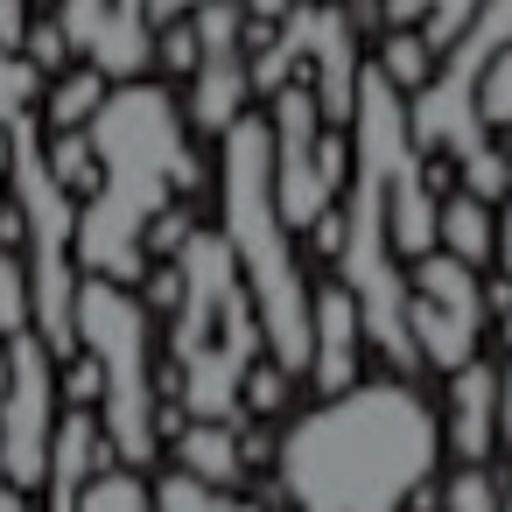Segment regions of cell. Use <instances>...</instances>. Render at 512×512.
<instances>
[{
	"label": "cell",
	"mask_w": 512,
	"mask_h": 512,
	"mask_svg": "<svg viewBox=\"0 0 512 512\" xmlns=\"http://www.w3.org/2000/svg\"><path fill=\"white\" fill-rule=\"evenodd\" d=\"M0 190H8V127H0Z\"/></svg>",
	"instance_id": "obj_32"
},
{
	"label": "cell",
	"mask_w": 512,
	"mask_h": 512,
	"mask_svg": "<svg viewBox=\"0 0 512 512\" xmlns=\"http://www.w3.org/2000/svg\"><path fill=\"white\" fill-rule=\"evenodd\" d=\"M15 50H22V57H29V64H36L43 78H57V71H71V43H64V29H57V22H29Z\"/></svg>",
	"instance_id": "obj_24"
},
{
	"label": "cell",
	"mask_w": 512,
	"mask_h": 512,
	"mask_svg": "<svg viewBox=\"0 0 512 512\" xmlns=\"http://www.w3.org/2000/svg\"><path fill=\"white\" fill-rule=\"evenodd\" d=\"M43 106V71L22 50H0V127H15Z\"/></svg>",
	"instance_id": "obj_20"
},
{
	"label": "cell",
	"mask_w": 512,
	"mask_h": 512,
	"mask_svg": "<svg viewBox=\"0 0 512 512\" xmlns=\"http://www.w3.org/2000/svg\"><path fill=\"white\" fill-rule=\"evenodd\" d=\"M71 344L99 365V428L113 463L141 470L162 449V379H155V323L148 302L120 281L78 274Z\"/></svg>",
	"instance_id": "obj_5"
},
{
	"label": "cell",
	"mask_w": 512,
	"mask_h": 512,
	"mask_svg": "<svg viewBox=\"0 0 512 512\" xmlns=\"http://www.w3.org/2000/svg\"><path fill=\"white\" fill-rule=\"evenodd\" d=\"M442 449L456 463H491L498 456V365L470 358L449 372V414H435Z\"/></svg>",
	"instance_id": "obj_9"
},
{
	"label": "cell",
	"mask_w": 512,
	"mask_h": 512,
	"mask_svg": "<svg viewBox=\"0 0 512 512\" xmlns=\"http://www.w3.org/2000/svg\"><path fill=\"white\" fill-rule=\"evenodd\" d=\"M148 491H155V512H267V505L232 498V491H218V484H197V477H183V470H169V477L148 484Z\"/></svg>",
	"instance_id": "obj_18"
},
{
	"label": "cell",
	"mask_w": 512,
	"mask_h": 512,
	"mask_svg": "<svg viewBox=\"0 0 512 512\" xmlns=\"http://www.w3.org/2000/svg\"><path fill=\"white\" fill-rule=\"evenodd\" d=\"M190 8H197V0H148V22L162 29V22H183Z\"/></svg>",
	"instance_id": "obj_30"
},
{
	"label": "cell",
	"mask_w": 512,
	"mask_h": 512,
	"mask_svg": "<svg viewBox=\"0 0 512 512\" xmlns=\"http://www.w3.org/2000/svg\"><path fill=\"white\" fill-rule=\"evenodd\" d=\"M358 365H365V316H358L351 288L344 281L309 288V365H302V379L316 393H344V386H358Z\"/></svg>",
	"instance_id": "obj_8"
},
{
	"label": "cell",
	"mask_w": 512,
	"mask_h": 512,
	"mask_svg": "<svg viewBox=\"0 0 512 512\" xmlns=\"http://www.w3.org/2000/svg\"><path fill=\"white\" fill-rule=\"evenodd\" d=\"M470 113L484 134H512V43L477 71V92H470Z\"/></svg>",
	"instance_id": "obj_19"
},
{
	"label": "cell",
	"mask_w": 512,
	"mask_h": 512,
	"mask_svg": "<svg viewBox=\"0 0 512 512\" xmlns=\"http://www.w3.org/2000/svg\"><path fill=\"white\" fill-rule=\"evenodd\" d=\"M435 505H442V512H498V477H491L484 463H463V470L435 491Z\"/></svg>",
	"instance_id": "obj_23"
},
{
	"label": "cell",
	"mask_w": 512,
	"mask_h": 512,
	"mask_svg": "<svg viewBox=\"0 0 512 512\" xmlns=\"http://www.w3.org/2000/svg\"><path fill=\"white\" fill-rule=\"evenodd\" d=\"M491 267H498V281L484 288V309H491L498 337L512 344V197L498 204V246H491Z\"/></svg>",
	"instance_id": "obj_21"
},
{
	"label": "cell",
	"mask_w": 512,
	"mask_h": 512,
	"mask_svg": "<svg viewBox=\"0 0 512 512\" xmlns=\"http://www.w3.org/2000/svg\"><path fill=\"white\" fill-rule=\"evenodd\" d=\"M176 379L162 393H183L190 421H232L239 414V379L260 351V316L232 274V253L218 232H190L176 253Z\"/></svg>",
	"instance_id": "obj_4"
},
{
	"label": "cell",
	"mask_w": 512,
	"mask_h": 512,
	"mask_svg": "<svg viewBox=\"0 0 512 512\" xmlns=\"http://www.w3.org/2000/svg\"><path fill=\"white\" fill-rule=\"evenodd\" d=\"M218 239L232 253V274L260 316L267 358L302 379L309 365V281L295 267V232L274 211V134L267 113H239L218 134Z\"/></svg>",
	"instance_id": "obj_3"
},
{
	"label": "cell",
	"mask_w": 512,
	"mask_h": 512,
	"mask_svg": "<svg viewBox=\"0 0 512 512\" xmlns=\"http://www.w3.org/2000/svg\"><path fill=\"white\" fill-rule=\"evenodd\" d=\"M22 330H36L29 323V267L15 246H0V337H22Z\"/></svg>",
	"instance_id": "obj_22"
},
{
	"label": "cell",
	"mask_w": 512,
	"mask_h": 512,
	"mask_svg": "<svg viewBox=\"0 0 512 512\" xmlns=\"http://www.w3.org/2000/svg\"><path fill=\"white\" fill-rule=\"evenodd\" d=\"M29 29V0H0V50H15Z\"/></svg>",
	"instance_id": "obj_27"
},
{
	"label": "cell",
	"mask_w": 512,
	"mask_h": 512,
	"mask_svg": "<svg viewBox=\"0 0 512 512\" xmlns=\"http://www.w3.org/2000/svg\"><path fill=\"white\" fill-rule=\"evenodd\" d=\"M498 449H512V358L498 365Z\"/></svg>",
	"instance_id": "obj_28"
},
{
	"label": "cell",
	"mask_w": 512,
	"mask_h": 512,
	"mask_svg": "<svg viewBox=\"0 0 512 512\" xmlns=\"http://www.w3.org/2000/svg\"><path fill=\"white\" fill-rule=\"evenodd\" d=\"M379 8H386V29H421L428 50H442L484 0H379Z\"/></svg>",
	"instance_id": "obj_15"
},
{
	"label": "cell",
	"mask_w": 512,
	"mask_h": 512,
	"mask_svg": "<svg viewBox=\"0 0 512 512\" xmlns=\"http://www.w3.org/2000/svg\"><path fill=\"white\" fill-rule=\"evenodd\" d=\"M176 470L197 477V484L232 491V484L246 477V463H239V428H232V421H183V428H176Z\"/></svg>",
	"instance_id": "obj_12"
},
{
	"label": "cell",
	"mask_w": 512,
	"mask_h": 512,
	"mask_svg": "<svg viewBox=\"0 0 512 512\" xmlns=\"http://www.w3.org/2000/svg\"><path fill=\"white\" fill-rule=\"evenodd\" d=\"M498 512H512V477H498Z\"/></svg>",
	"instance_id": "obj_33"
},
{
	"label": "cell",
	"mask_w": 512,
	"mask_h": 512,
	"mask_svg": "<svg viewBox=\"0 0 512 512\" xmlns=\"http://www.w3.org/2000/svg\"><path fill=\"white\" fill-rule=\"evenodd\" d=\"M0 512H29V505H22V491H15V484H0Z\"/></svg>",
	"instance_id": "obj_31"
},
{
	"label": "cell",
	"mask_w": 512,
	"mask_h": 512,
	"mask_svg": "<svg viewBox=\"0 0 512 512\" xmlns=\"http://www.w3.org/2000/svg\"><path fill=\"white\" fill-rule=\"evenodd\" d=\"M449 169H456V190H463V197H477V204H491V211L512 197V155H505V148H491V141H477V148H470V155H456Z\"/></svg>",
	"instance_id": "obj_17"
},
{
	"label": "cell",
	"mask_w": 512,
	"mask_h": 512,
	"mask_svg": "<svg viewBox=\"0 0 512 512\" xmlns=\"http://www.w3.org/2000/svg\"><path fill=\"white\" fill-rule=\"evenodd\" d=\"M274 463L295 512H407V498L435 484L442 428L407 379H358L295 414Z\"/></svg>",
	"instance_id": "obj_1"
},
{
	"label": "cell",
	"mask_w": 512,
	"mask_h": 512,
	"mask_svg": "<svg viewBox=\"0 0 512 512\" xmlns=\"http://www.w3.org/2000/svg\"><path fill=\"white\" fill-rule=\"evenodd\" d=\"M239 8H246V22H281L295 0H239Z\"/></svg>",
	"instance_id": "obj_29"
},
{
	"label": "cell",
	"mask_w": 512,
	"mask_h": 512,
	"mask_svg": "<svg viewBox=\"0 0 512 512\" xmlns=\"http://www.w3.org/2000/svg\"><path fill=\"white\" fill-rule=\"evenodd\" d=\"M0 386H8V337H0Z\"/></svg>",
	"instance_id": "obj_34"
},
{
	"label": "cell",
	"mask_w": 512,
	"mask_h": 512,
	"mask_svg": "<svg viewBox=\"0 0 512 512\" xmlns=\"http://www.w3.org/2000/svg\"><path fill=\"white\" fill-rule=\"evenodd\" d=\"M288 400V372L274 365V358H253L246 365V379H239V407H253V414H274Z\"/></svg>",
	"instance_id": "obj_26"
},
{
	"label": "cell",
	"mask_w": 512,
	"mask_h": 512,
	"mask_svg": "<svg viewBox=\"0 0 512 512\" xmlns=\"http://www.w3.org/2000/svg\"><path fill=\"white\" fill-rule=\"evenodd\" d=\"M106 78L92 71V64H78V71H57L50 85H43V134H78L99 106H106Z\"/></svg>",
	"instance_id": "obj_13"
},
{
	"label": "cell",
	"mask_w": 512,
	"mask_h": 512,
	"mask_svg": "<svg viewBox=\"0 0 512 512\" xmlns=\"http://www.w3.org/2000/svg\"><path fill=\"white\" fill-rule=\"evenodd\" d=\"M50 435H57V351L36 330H22L8 337V386H0V484L43 491Z\"/></svg>",
	"instance_id": "obj_7"
},
{
	"label": "cell",
	"mask_w": 512,
	"mask_h": 512,
	"mask_svg": "<svg viewBox=\"0 0 512 512\" xmlns=\"http://www.w3.org/2000/svg\"><path fill=\"white\" fill-rule=\"evenodd\" d=\"M372 71H379L400 99H414V92L428 85V71H435V50H428L421 29H386L379 50H372Z\"/></svg>",
	"instance_id": "obj_14"
},
{
	"label": "cell",
	"mask_w": 512,
	"mask_h": 512,
	"mask_svg": "<svg viewBox=\"0 0 512 512\" xmlns=\"http://www.w3.org/2000/svg\"><path fill=\"white\" fill-rule=\"evenodd\" d=\"M491 246H498V211L491 204H477V197H463V190H449V197H435V253H449V260H463V267H491Z\"/></svg>",
	"instance_id": "obj_11"
},
{
	"label": "cell",
	"mask_w": 512,
	"mask_h": 512,
	"mask_svg": "<svg viewBox=\"0 0 512 512\" xmlns=\"http://www.w3.org/2000/svg\"><path fill=\"white\" fill-rule=\"evenodd\" d=\"M85 141H92V162H99V190L78 204L71 260H78V274L134 288L148 274L141 232L155 225V211H169L176 197H190L204 183L183 106H176V92H162L148 78L113 85L106 106L85 120Z\"/></svg>",
	"instance_id": "obj_2"
},
{
	"label": "cell",
	"mask_w": 512,
	"mask_h": 512,
	"mask_svg": "<svg viewBox=\"0 0 512 512\" xmlns=\"http://www.w3.org/2000/svg\"><path fill=\"white\" fill-rule=\"evenodd\" d=\"M253 99V78H246V50H211L197 57L190 71V99H183V127L190 134H225Z\"/></svg>",
	"instance_id": "obj_10"
},
{
	"label": "cell",
	"mask_w": 512,
	"mask_h": 512,
	"mask_svg": "<svg viewBox=\"0 0 512 512\" xmlns=\"http://www.w3.org/2000/svg\"><path fill=\"white\" fill-rule=\"evenodd\" d=\"M71 512H155V491H148V477H141V470L106 463L99 477H85V484H78Z\"/></svg>",
	"instance_id": "obj_16"
},
{
	"label": "cell",
	"mask_w": 512,
	"mask_h": 512,
	"mask_svg": "<svg viewBox=\"0 0 512 512\" xmlns=\"http://www.w3.org/2000/svg\"><path fill=\"white\" fill-rule=\"evenodd\" d=\"M197 57H204V50H197V29H190V15L155 29V64H162L169 78H190V71H197Z\"/></svg>",
	"instance_id": "obj_25"
},
{
	"label": "cell",
	"mask_w": 512,
	"mask_h": 512,
	"mask_svg": "<svg viewBox=\"0 0 512 512\" xmlns=\"http://www.w3.org/2000/svg\"><path fill=\"white\" fill-rule=\"evenodd\" d=\"M484 330H491V309H484L477 267H463L449 253H421L414 274H407V337H414V358L456 372V365L477 358Z\"/></svg>",
	"instance_id": "obj_6"
}]
</instances>
